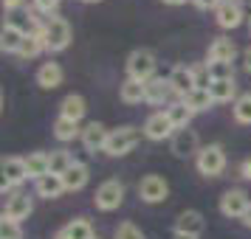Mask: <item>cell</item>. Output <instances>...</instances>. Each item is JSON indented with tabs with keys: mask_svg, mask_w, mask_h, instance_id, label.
Returning <instances> with one entry per match:
<instances>
[{
	"mask_svg": "<svg viewBox=\"0 0 251 239\" xmlns=\"http://www.w3.org/2000/svg\"><path fill=\"white\" fill-rule=\"evenodd\" d=\"M215 17H217V25L220 28H237L243 23V9H240L237 0H223L215 9Z\"/></svg>",
	"mask_w": 251,
	"mask_h": 239,
	"instance_id": "8fae6325",
	"label": "cell"
},
{
	"mask_svg": "<svg viewBox=\"0 0 251 239\" xmlns=\"http://www.w3.org/2000/svg\"><path fill=\"white\" fill-rule=\"evenodd\" d=\"M85 99L82 96H76V93H71V96H65L62 99V107H59V115L62 118H71V121H82V115H85Z\"/></svg>",
	"mask_w": 251,
	"mask_h": 239,
	"instance_id": "44dd1931",
	"label": "cell"
},
{
	"mask_svg": "<svg viewBox=\"0 0 251 239\" xmlns=\"http://www.w3.org/2000/svg\"><path fill=\"white\" fill-rule=\"evenodd\" d=\"M23 40H25V31L20 28V25H14V23H6V25H3V34H0V48H3L6 54H20Z\"/></svg>",
	"mask_w": 251,
	"mask_h": 239,
	"instance_id": "5bb4252c",
	"label": "cell"
},
{
	"mask_svg": "<svg viewBox=\"0 0 251 239\" xmlns=\"http://www.w3.org/2000/svg\"><path fill=\"white\" fill-rule=\"evenodd\" d=\"M34 6L40 9V12L54 14V12H57V6H59V0H34Z\"/></svg>",
	"mask_w": 251,
	"mask_h": 239,
	"instance_id": "8d00e7d4",
	"label": "cell"
},
{
	"mask_svg": "<svg viewBox=\"0 0 251 239\" xmlns=\"http://www.w3.org/2000/svg\"><path fill=\"white\" fill-rule=\"evenodd\" d=\"M138 138H141V130H136V127H122V130H113L110 138H107L104 152H107V155H113V158L127 155V152L138 144Z\"/></svg>",
	"mask_w": 251,
	"mask_h": 239,
	"instance_id": "277c9868",
	"label": "cell"
},
{
	"mask_svg": "<svg viewBox=\"0 0 251 239\" xmlns=\"http://www.w3.org/2000/svg\"><path fill=\"white\" fill-rule=\"evenodd\" d=\"M203 214L201 211H183L178 219H175V234H192V237H201L203 231Z\"/></svg>",
	"mask_w": 251,
	"mask_h": 239,
	"instance_id": "2e32d148",
	"label": "cell"
},
{
	"mask_svg": "<svg viewBox=\"0 0 251 239\" xmlns=\"http://www.w3.org/2000/svg\"><path fill=\"white\" fill-rule=\"evenodd\" d=\"M209 93H212L215 102H231L237 96V85H234V79H217V82H212Z\"/></svg>",
	"mask_w": 251,
	"mask_h": 239,
	"instance_id": "83f0119b",
	"label": "cell"
},
{
	"mask_svg": "<svg viewBox=\"0 0 251 239\" xmlns=\"http://www.w3.org/2000/svg\"><path fill=\"white\" fill-rule=\"evenodd\" d=\"M181 102L186 104L192 113H201V110H209V107L215 104V99H212V93H209V90H201V87H195V90L189 93L186 99H181Z\"/></svg>",
	"mask_w": 251,
	"mask_h": 239,
	"instance_id": "d4e9b609",
	"label": "cell"
},
{
	"mask_svg": "<svg viewBox=\"0 0 251 239\" xmlns=\"http://www.w3.org/2000/svg\"><path fill=\"white\" fill-rule=\"evenodd\" d=\"M54 135L59 141H74V138L79 135V121H71V118H62L59 115L57 124H54Z\"/></svg>",
	"mask_w": 251,
	"mask_h": 239,
	"instance_id": "f1b7e54d",
	"label": "cell"
},
{
	"mask_svg": "<svg viewBox=\"0 0 251 239\" xmlns=\"http://www.w3.org/2000/svg\"><path fill=\"white\" fill-rule=\"evenodd\" d=\"M3 6H6L9 12H14V9H20V6H23V0H3Z\"/></svg>",
	"mask_w": 251,
	"mask_h": 239,
	"instance_id": "f35d334b",
	"label": "cell"
},
{
	"mask_svg": "<svg viewBox=\"0 0 251 239\" xmlns=\"http://www.w3.org/2000/svg\"><path fill=\"white\" fill-rule=\"evenodd\" d=\"M116 239H144V234L133 222H122V225L116 228Z\"/></svg>",
	"mask_w": 251,
	"mask_h": 239,
	"instance_id": "d590c367",
	"label": "cell"
},
{
	"mask_svg": "<svg viewBox=\"0 0 251 239\" xmlns=\"http://www.w3.org/2000/svg\"><path fill=\"white\" fill-rule=\"evenodd\" d=\"M28 177L25 169V158H3V183L6 186H17Z\"/></svg>",
	"mask_w": 251,
	"mask_h": 239,
	"instance_id": "9a60e30c",
	"label": "cell"
},
{
	"mask_svg": "<svg viewBox=\"0 0 251 239\" xmlns=\"http://www.w3.org/2000/svg\"><path fill=\"white\" fill-rule=\"evenodd\" d=\"M167 6H181V3H186V0H164Z\"/></svg>",
	"mask_w": 251,
	"mask_h": 239,
	"instance_id": "ee69618b",
	"label": "cell"
},
{
	"mask_svg": "<svg viewBox=\"0 0 251 239\" xmlns=\"http://www.w3.org/2000/svg\"><path fill=\"white\" fill-rule=\"evenodd\" d=\"M167 79H170L172 93H178L181 99H186V96L195 90V68H186V65H175V68H172V73L167 76Z\"/></svg>",
	"mask_w": 251,
	"mask_h": 239,
	"instance_id": "9c48e42d",
	"label": "cell"
},
{
	"mask_svg": "<svg viewBox=\"0 0 251 239\" xmlns=\"http://www.w3.org/2000/svg\"><path fill=\"white\" fill-rule=\"evenodd\" d=\"M31 214V197L23 192H17L9 197V203H6V211H3V217L6 219H14V222H20V219H25V217Z\"/></svg>",
	"mask_w": 251,
	"mask_h": 239,
	"instance_id": "7c38bea8",
	"label": "cell"
},
{
	"mask_svg": "<svg viewBox=\"0 0 251 239\" xmlns=\"http://www.w3.org/2000/svg\"><path fill=\"white\" fill-rule=\"evenodd\" d=\"M243 177H246V180H251V158L243 163Z\"/></svg>",
	"mask_w": 251,
	"mask_h": 239,
	"instance_id": "ab89813d",
	"label": "cell"
},
{
	"mask_svg": "<svg viewBox=\"0 0 251 239\" xmlns=\"http://www.w3.org/2000/svg\"><path fill=\"white\" fill-rule=\"evenodd\" d=\"M243 225H246V228H251V205L246 208V214H243Z\"/></svg>",
	"mask_w": 251,
	"mask_h": 239,
	"instance_id": "60d3db41",
	"label": "cell"
},
{
	"mask_svg": "<svg viewBox=\"0 0 251 239\" xmlns=\"http://www.w3.org/2000/svg\"><path fill=\"white\" fill-rule=\"evenodd\" d=\"M93 239H96V237H93Z\"/></svg>",
	"mask_w": 251,
	"mask_h": 239,
	"instance_id": "bcb514c9",
	"label": "cell"
},
{
	"mask_svg": "<svg viewBox=\"0 0 251 239\" xmlns=\"http://www.w3.org/2000/svg\"><path fill=\"white\" fill-rule=\"evenodd\" d=\"M40 34H43V43H46L48 51H65L71 43V25L62 17H51Z\"/></svg>",
	"mask_w": 251,
	"mask_h": 239,
	"instance_id": "6da1fadb",
	"label": "cell"
},
{
	"mask_svg": "<svg viewBox=\"0 0 251 239\" xmlns=\"http://www.w3.org/2000/svg\"><path fill=\"white\" fill-rule=\"evenodd\" d=\"M246 70H249V73H251V48H249V51H246Z\"/></svg>",
	"mask_w": 251,
	"mask_h": 239,
	"instance_id": "b9f144b4",
	"label": "cell"
},
{
	"mask_svg": "<svg viewBox=\"0 0 251 239\" xmlns=\"http://www.w3.org/2000/svg\"><path fill=\"white\" fill-rule=\"evenodd\" d=\"M234 54H237V48L226 37H217L209 45V62H234Z\"/></svg>",
	"mask_w": 251,
	"mask_h": 239,
	"instance_id": "e0dca14e",
	"label": "cell"
},
{
	"mask_svg": "<svg viewBox=\"0 0 251 239\" xmlns=\"http://www.w3.org/2000/svg\"><path fill=\"white\" fill-rule=\"evenodd\" d=\"M43 48H46L43 34H40V31H28V34H25V40H23V48H20V57L31 59V57H37Z\"/></svg>",
	"mask_w": 251,
	"mask_h": 239,
	"instance_id": "f546056e",
	"label": "cell"
},
{
	"mask_svg": "<svg viewBox=\"0 0 251 239\" xmlns=\"http://www.w3.org/2000/svg\"><path fill=\"white\" fill-rule=\"evenodd\" d=\"M172 239H198V237H192V234H175Z\"/></svg>",
	"mask_w": 251,
	"mask_h": 239,
	"instance_id": "7bdbcfd3",
	"label": "cell"
},
{
	"mask_svg": "<svg viewBox=\"0 0 251 239\" xmlns=\"http://www.w3.org/2000/svg\"><path fill=\"white\" fill-rule=\"evenodd\" d=\"M62 183H65V189H68V192H79L82 186L88 183V166L74 160V166L62 174Z\"/></svg>",
	"mask_w": 251,
	"mask_h": 239,
	"instance_id": "603a6c76",
	"label": "cell"
},
{
	"mask_svg": "<svg viewBox=\"0 0 251 239\" xmlns=\"http://www.w3.org/2000/svg\"><path fill=\"white\" fill-rule=\"evenodd\" d=\"M170 149L175 158H192L198 155L201 149H198V132L189 130V127H183V130H175V135L170 141Z\"/></svg>",
	"mask_w": 251,
	"mask_h": 239,
	"instance_id": "8992f818",
	"label": "cell"
},
{
	"mask_svg": "<svg viewBox=\"0 0 251 239\" xmlns=\"http://www.w3.org/2000/svg\"><path fill=\"white\" fill-rule=\"evenodd\" d=\"M48 160H51V174H59V177H62V174H65L71 166H74V158H71L65 149L51 152V155H48Z\"/></svg>",
	"mask_w": 251,
	"mask_h": 239,
	"instance_id": "4dcf8cb0",
	"label": "cell"
},
{
	"mask_svg": "<svg viewBox=\"0 0 251 239\" xmlns=\"http://www.w3.org/2000/svg\"><path fill=\"white\" fill-rule=\"evenodd\" d=\"M119 96H122V102H125V104H138V102H144V82L127 79L125 85L119 87Z\"/></svg>",
	"mask_w": 251,
	"mask_h": 239,
	"instance_id": "484cf974",
	"label": "cell"
},
{
	"mask_svg": "<svg viewBox=\"0 0 251 239\" xmlns=\"http://www.w3.org/2000/svg\"><path fill=\"white\" fill-rule=\"evenodd\" d=\"M0 239H23L20 222H14V219H6V217H3V222H0Z\"/></svg>",
	"mask_w": 251,
	"mask_h": 239,
	"instance_id": "836d02e7",
	"label": "cell"
},
{
	"mask_svg": "<svg viewBox=\"0 0 251 239\" xmlns=\"http://www.w3.org/2000/svg\"><path fill=\"white\" fill-rule=\"evenodd\" d=\"M192 3L198 6V9H217L223 0H192Z\"/></svg>",
	"mask_w": 251,
	"mask_h": 239,
	"instance_id": "74e56055",
	"label": "cell"
},
{
	"mask_svg": "<svg viewBox=\"0 0 251 239\" xmlns=\"http://www.w3.org/2000/svg\"><path fill=\"white\" fill-rule=\"evenodd\" d=\"M152 73H155V57H152V51L138 48V51H133V54L127 57V76H130V79L150 82Z\"/></svg>",
	"mask_w": 251,
	"mask_h": 239,
	"instance_id": "7a4b0ae2",
	"label": "cell"
},
{
	"mask_svg": "<svg viewBox=\"0 0 251 239\" xmlns=\"http://www.w3.org/2000/svg\"><path fill=\"white\" fill-rule=\"evenodd\" d=\"M57 239H93V228L88 219H74L59 231Z\"/></svg>",
	"mask_w": 251,
	"mask_h": 239,
	"instance_id": "cb8c5ba5",
	"label": "cell"
},
{
	"mask_svg": "<svg viewBox=\"0 0 251 239\" xmlns=\"http://www.w3.org/2000/svg\"><path fill=\"white\" fill-rule=\"evenodd\" d=\"M167 115H170V121H172V127H175V130H183V127H189V121H192L195 113L183 102H175V104H170V107H167Z\"/></svg>",
	"mask_w": 251,
	"mask_h": 239,
	"instance_id": "4316f807",
	"label": "cell"
},
{
	"mask_svg": "<svg viewBox=\"0 0 251 239\" xmlns=\"http://www.w3.org/2000/svg\"><path fill=\"white\" fill-rule=\"evenodd\" d=\"M226 169V152L220 144H209L198 152V172L206 174V177H215Z\"/></svg>",
	"mask_w": 251,
	"mask_h": 239,
	"instance_id": "3957f363",
	"label": "cell"
},
{
	"mask_svg": "<svg viewBox=\"0 0 251 239\" xmlns=\"http://www.w3.org/2000/svg\"><path fill=\"white\" fill-rule=\"evenodd\" d=\"M85 3H96V0H85Z\"/></svg>",
	"mask_w": 251,
	"mask_h": 239,
	"instance_id": "f6af8a7d",
	"label": "cell"
},
{
	"mask_svg": "<svg viewBox=\"0 0 251 239\" xmlns=\"http://www.w3.org/2000/svg\"><path fill=\"white\" fill-rule=\"evenodd\" d=\"M167 194H170V186L158 174H147L144 180L138 183V197L144 203H161V200H167Z\"/></svg>",
	"mask_w": 251,
	"mask_h": 239,
	"instance_id": "52a82bcc",
	"label": "cell"
},
{
	"mask_svg": "<svg viewBox=\"0 0 251 239\" xmlns=\"http://www.w3.org/2000/svg\"><path fill=\"white\" fill-rule=\"evenodd\" d=\"M122 200H125V186L119 180H104L96 189V197H93V203H96L99 211H113V208L122 205Z\"/></svg>",
	"mask_w": 251,
	"mask_h": 239,
	"instance_id": "5b68a950",
	"label": "cell"
},
{
	"mask_svg": "<svg viewBox=\"0 0 251 239\" xmlns=\"http://www.w3.org/2000/svg\"><path fill=\"white\" fill-rule=\"evenodd\" d=\"M234 118L240 124H251V93H243L234 99Z\"/></svg>",
	"mask_w": 251,
	"mask_h": 239,
	"instance_id": "1f68e13d",
	"label": "cell"
},
{
	"mask_svg": "<svg viewBox=\"0 0 251 239\" xmlns=\"http://www.w3.org/2000/svg\"><path fill=\"white\" fill-rule=\"evenodd\" d=\"M107 138H110V132H107L102 124H96V121L82 130V144H85L88 152H99V149H104L107 147Z\"/></svg>",
	"mask_w": 251,
	"mask_h": 239,
	"instance_id": "4fadbf2b",
	"label": "cell"
},
{
	"mask_svg": "<svg viewBox=\"0 0 251 239\" xmlns=\"http://www.w3.org/2000/svg\"><path fill=\"white\" fill-rule=\"evenodd\" d=\"M206 65H209L212 82H217V79H234V65H231V62H206Z\"/></svg>",
	"mask_w": 251,
	"mask_h": 239,
	"instance_id": "d6a6232c",
	"label": "cell"
},
{
	"mask_svg": "<svg viewBox=\"0 0 251 239\" xmlns=\"http://www.w3.org/2000/svg\"><path fill=\"white\" fill-rule=\"evenodd\" d=\"M172 130H175V127H172L167 110H164V113H152L147 121H144V135H147L150 141H164V138H172V135H175Z\"/></svg>",
	"mask_w": 251,
	"mask_h": 239,
	"instance_id": "ba28073f",
	"label": "cell"
},
{
	"mask_svg": "<svg viewBox=\"0 0 251 239\" xmlns=\"http://www.w3.org/2000/svg\"><path fill=\"white\" fill-rule=\"evenodd\" d=\"M25 169H28V177H46L51 174V160H48V152H31L28 158H25Z\"/></svg>",
	"mask_w": 251,
	"mask_h": 239,
	"instance_id": "ffe728a7",
	"label": "cell"
},
{
	"mask_svg": "<svg viewBox=\"0 0 251 239\" xmlns=\"http://www.w3.org/2000/svg\"><path fill=\"white\" fill-rule=\"evenodd\" d=\"M170 93H172L170 79H150V82H144V102H150V104H161Z\"/></svg>",
	"mask_w": 251,
	"mask_h": 239,
	"instance_id": "d6986e66",
	"label": "cell"
},
{
	"mask_svg": "<svg viewBox=\"0 0 251 239\" xmlns=\"http://www.w3.org/2000/svg\"><path fill=\"white\" fill-rule=\"evenodd\" d=\"M62 192H65V183H62L59 174H46V177L37 180V194L46 197V200H54V197H59Z\"/></svg>",
	"mask_w": 251,
	"mask_h": 239,
	"instance_id": "7402d4cb",
	"label": "cell"
},
{
	"mask_svg": "<svg viewBox=\"0 0 251 239\" xmlns=\"http://www.w3.org/2000/svg\"><path fill=\"white\" fill-rule=\"evenodd\" d=\"M251 205L249 194L243 192V189H231V192L223 194V200H220V211L226 217H240L243 219V214H246V208Z\"/></svg>",
	"mask_w": 251,
	"mask_h": 239,
	"instance_id": "30bf717a",
	"label": "cell"
},
{
	"mask_svg": "<svg viewBox=\"0 0 251 239\" xmlns=\"http://www.w3.org/2000/svg\"><path fill=\"white\" fill-rule=\"evenodd\" d=\"M195 87H201V90H209V87H212L209 65H198V68H195Z\"/></svg>",
	"mask_w": 251,
	"mask_h": 239,
	"instance_id": "e575fe53",
	"label": "cell"
},
{
	"mask_svg": "<svg viewBox=\"0 0 251 239\" xmlns=\"http://www.w3.org/2000/svg\"><path fill=\"white\" fill-rule=\"evenodd\" d=\"M37 85L46 87V90L59 87V85H62V68H59L57 62H46L43 68L37 70Z\"/></svg>",
	"mask_w": 251,
	"mask_h": 239,
	"instance_id": "ac0fdd59",
	"label": "cell"
}]
</instances>
